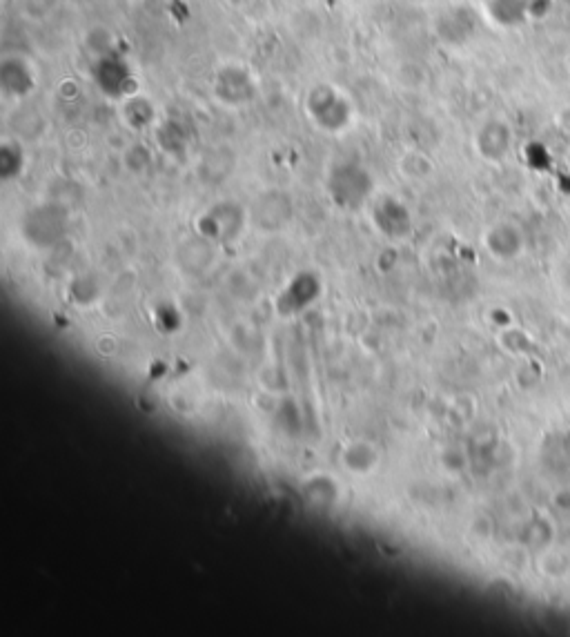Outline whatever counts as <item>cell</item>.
<instances>
[{"label": "cell", "instance_id": "cell-1", "mask_svg": "<svg viewBox=\"0 0 570 637\" xmlns=\"http://www.w3.org/2000/svg\"><path fill=\"white\" fill-rule=\"evenodd\" d=\"M308 107L319 125L332 127V130L343 127L350 119L348 101L341 96L337 87H332L328 83L314 87V92L308 98Z\"/></svg>", "mask_w": 570, "mask_h": 637}, {"label": "cell", "instance_id": "cell-2", "mask_svg": "<svg viewBox=\"0 0 570 637\" xmlns=\"http://www.w3.org/2000/svg\"><path fill=\"white\" fill-rule=\"evenodd\" d=\"M214 90L225 105H243L254 94V81L250 72L243 70L241 65H228L216 76Z\"/></svg>", "mask_w": 570, "mask_h": 637}, {"label": "cell", "instance_id": "cell-3", "mask_svg": "<svg viewBox=\"0 0 570 637\" xmlns=\"http://www.w3.org/2000/svg\"><path fill=\"white\" fill-rule=\"evenodd\" d=\"M0 81H3L7 94H14L18 98L32 94L38 87L34 65L27 63L21 56L5 58L3 70H0Z\"/></svg>", "mask_w": 570, "mask_h": 637}, {"label": "cell", "instance_id": "cell-4", "mask_svg": "<svg viewBox=\"0 0 570 637\" xmlns=\"http://www.w3.org/2000/svg\"><path fill=\"white\" fill-rule=\"evenodd\" d=\"M479 147L490 159H499L510 147V132L501 123H490L479 134Z\"/></svg>", "mask_w": 570, "mask_h": 637}, {"label": "cell", "instance_id": "cell-5", "mask_svg": "<svg viewBox=\"0 0 570 637\" xmlns=\"http://www.w3.org/2000/svg\"><path fill=\"white\" fill-rule=\"evenodd\" d=\"M488 9L501 25H517L528 16L526 0H493V3H488Z\"/></svg>", "mask_w": 570, "mask_h": 637}, {"label": "cell", "instance_id": "cell-6", "mask_svg": "<svg viewBox=\"0 0 570 637\" xmlns=\"http://www.w3.org/2000/svg\"><path fill=\"white\" fill-rule=\"evenodd\" d=\"M526 9L530 16H546L550 9V0H526Z\"/></svg>", "mask_w": 570, "mask_h": 637}]
</instances>
